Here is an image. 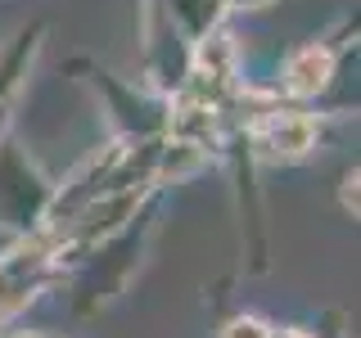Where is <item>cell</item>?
<instances>
[{
    "label": "cell",
    "instance_id": "cell-1",
    "mask_svg": "<svg viewBox=\"0 0 361 338\" xmlns=\"http://www.w3.org/2000/svg\"><path fill=\"white\" fill-rule=\"evenodd\" d=\"M321 82H325V54L307 50L298 59V68H293V86H298V90H316Z\"/></svg>",
    "mask_w": 361,
    "mask_h": 338
},
{
    "label": "cell",
    "instance_id": "cell-2",
    "mask_svg": "<svg viewBox=\"0 0 361 338\" xmlns=\"http://www.w3.org/2000/svg\"><path fill=\"white\" fill-rule=\"evenodd\" d=\"M231 338H262V334H257V325L248 320V325H235V334H231Z\"/></svg>",
    "mask_w": 361,
    "mask_h": 338
},
{
    "label": "cell",
    "instance_id": "cell-3",
    "mask_svg": "<svg viewBox=\"0 0 361 338\" xmlns=\"http://www.w3.org/2000/svg\"><path fill=\"white\" fill-rule=\"evenodd\" d=\"M271 338H298V334H289V330H285V334H271Z\"/></svg>",
    "mask_w": 361,
    "mask_h": 338
}]
</instances>
